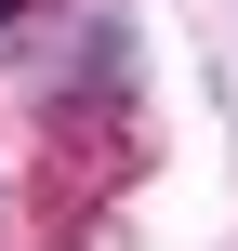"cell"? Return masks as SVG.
<instances>
[{
	"instance_id": "obj_1",
	"label": "cell",
	"mask_w": 238,
	"mask_h": 251,
	"mask_svg": "<svg viewBox=\"0 0 238 251\" xmlns=\"http://www.w3.org/2000/svg\"><path fill=\"white\" fill-rule=\"evenodd\" d=\"M26 13H40V0H0V26H26Z\"/></svg>"
}]
</instances>
